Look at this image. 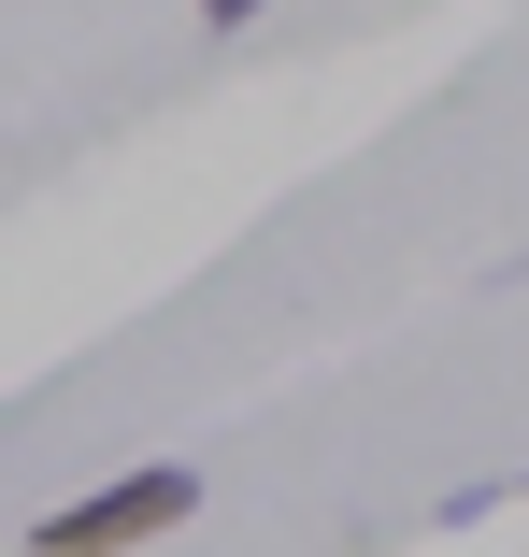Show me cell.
<instances>
[{"instance_id": "obj_2", "label": "cell", "mask_w": 529, "mask_h": 557, "mask_svg": "<svg viewBox=\"0 0 529 557\" xmlns=\"http://www.w3.org/2000/svg\"><path fill=\"white\" fill-rule=\"evenodd\" d=\"M272 15V0H200V29H258Z\"/></svg>"}, {"instance_id": "obj_3", "label": "cell", "mask_w": 529, "mask_h": 557, "mask_svg": "<svg viewBox=\"0 0 529 557\" xmlns=\"http://www.w3.org/2000/svg\"><path fill=\"white\" fill-rule=\"evenodd\" d=\"M515 500H529V472H515Z\"/></svg>"}, {"instance_id": "obj_1", "label": "cell", "mask_w": 529, "mask_h": 557, "mask_svg": "<svg viewBox=\"0 0 529 557\" xmlns=\"http://www.w3.org/2000/svg\"><path fill=\"white\" fill-rule=\"evenodd\" d=\"M186 515H200V472H186V458H144V472H115V486L58 500V515L29 529V557H144V543H172Z\"/></svg>"}]
</instances>
